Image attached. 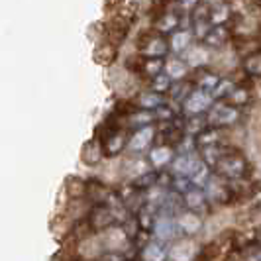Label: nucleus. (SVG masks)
Returning <instances> with one entry per match:
<instances>
[{
	"label": "nucleus",
	"instance_id": "nucleus-1",
	"mask_svg": "<svg viewBox=\"0 0 261 261\" xmlns=\"http://www.w3.org/2000/svg\"><path fill=\"white\" fill-rule=\"evenodd\" d=\"M216 173L224 177L226 181H242L246 175H248V159L244 157L242 151L238 149H226V153L220 157V161L216 163Z\"/></svg>",
	"mask_w": 261,
	"mask_h": 261
},
{
	"label": "nucleus",
	"instance_id": "nucleus-2",
	"mask_svg": "<svg viewBox=\"0 0 261 261\" xmlns=\"http://www.w3.org/2000/svg\"><path fill=\"white\" fill-rule=\"evenodd\" d=\"M138 49L140 55H144L147 59H161L171 51L169 39L159 32H144L138 39Z\"/></svg>",
	"mask_w": 261,
	"mask_h": 261
},
{
	"label": "nucleus",
	"instance_id": "nucleus-3",
	"mask_svg": "<svg viewBox=\"0 0 261 261\" xmlns=\"http://www.w3.org/2000/svg\"><path fill=\"white\" fill-rule=\"evenodd\" d=\"M212 105H214L212 92L202 91V89H195V91L189 94V98L183 102V112L187 118L202 116L208 108H212Z\"/></svg>",
	"mask_w": 261,
	"mask_h": 261
},
{
	"label": "nucleus",
	"instance_id": "nucleus-4",
	"mask_svg": "<svg viewBox=\"0 0 261 261\" xmlns=\"http://www.w3.org/2000/svg\"><path fill=\"white\" fill-rule=\"evenodd\" d=\"M240 118V112L238 108L228 102H220V105L212 106L208 114V124L210 128H226V126H232L238 122Z\"/></svg>",
	"mask_w": 261,
	"mask_h": 261
},
{
	"label": "nucleus",
	"instance_id": "nucleus-5",
	"mask_svg": "<svg viewBox=\"0 0 261 261\" xmlns=\"http://www.w3.org/2000/svg\"><path fill=\"white\" fill-rule=\"evenodd\" d=\"M116 220L114 216V210L108 208V204L105 206H94L89 210V226H91L92 232H106L112 228V224Z\"/></svg>",
	"mask_w": 261,
	"mask_h": 261
},
{
	"label": "nucleus",
	"instance_id": "nucleus-6",
	"mask_svg": "<svg viewBox=\"0 0 261 261\" xmlns=\"http://www.w3.org/2000/svg\"><path fill=\"white\" fill-rule=\"evenodd\" d=\"M171 165H173V173L175 175H181V177H189L191 179L196 171L204 165V161L198 159L195 153H181L179 157L173 159Z\"/></svg>",
	"mask_w": 261,
	"mask_h": 261
},
{
	"label": "nucleus",
	"instance_id": "nucleus-7",
	"mask_svg": "<svg viewBox=\"0 0 261 261\" xmlns=\"http://www.w3.org/2000/svg\"><path fill=\"white\" fill-rule=\"evenodd\" d=\"M130 32V20L128 18H114L105 28V41H110L114 45H120Z\"/></svg>",
	"mask_w": 261,
	"mask_h": 261
},
{
	"label": "nucleus",
	"instance_id": "nucleus-8",
	"mask_svg": "<svg viewBox=\"0 0 261 261\" xmlns=\"http://www.w3.org/2000/svg\"><path fill=\"white\" fill-rule=\"evenodd\" d=\"M100 242H102V248L108 251H116L120 253V249H124L128 246V234L124 232V228H116L112 226L110 230L102 232V236H98Z\"/></svg>",
	"mask_w": 261,
	"mask_h": 261
},
{
	"label": "nucleus",
	"instance_id": "nucleus-9",
	"mask_svg": "<svg viewBox=\"0 0 261 261\" xmlns=\"http://www.w3.org/2000/svg\"><path fill=\"white\" fill-rule=\"evenodd\" d=\"M87 198L91 200L94 206H105L110 200V189L106 187L102 181L98 179H92V181H87Z\"/></svg>",
	"mask_w": 261,
	"mask_h": 261
},
{
	"label": "nucleus",
	"instance_id": "nucleus-10",
	"mask_svg": "<svg viewBox=\"0 0 261 261\" xmlns=\"http://www.w3.org/2000/svg\"><path fill=\"white\" fill-rule=\"evenodd\" d=\"M169 261H193L196 257V246L191 240L175 242L169 248Z\"/></svg>",
	"mask_w": 261,
	"mask_h": 261
},
{
	"label": "nucleus",
	"instance_id": "nucleus-11",
	"mask_svg": "<svg viewBox=\"0 0 261 261\" xmlns=\"http://www.w3.org/2000/svg\"><path fill=\"white\" fill-rule=\"evenodd\" d=\"M153 138H155V128L153 126L140 128V130L134 132V136H132L130 142H128V147H130L132 151H144V149H147L151 145Z\"/></svg>",
	"mask_w": 261,
	"mask_h": 261
},
{
	"label": "nucleus",
	"instance_id": "nucleus-12",
	"mask_svg": "<svg viewBox=\"0 0 261 261\" xmlns=\"http://www.w3.org/2000/svg\"><path fill=\"white\" fill-rule=\"evenodd\" d=\"M102 155H105L102 142H100L96 136L83 145V151H81V159H83V163H87V165H96V163H100Z\"/></svg>",
	"mask_w": 261,
	"mask_h": 261
},
{
	"label": "nucleus",
	"instance_id": "nucleus-13",
	"mask_svg": "<svg viewBox=\"0 0 261 261\" xmlns=\"http://www.w3.org/2000/svg\"><path fill=\"white\" fill-rule=\"evenodd\" d=\"M116 57H118V45L110 43V41H100V43L94 47V51H92V59H94L98 65H105V67L112 65Z\"/></svg>",
	"mask_w": 261,
	"mask_h": 261
},
{
	"label": "nucleus",
	"instance_id": "nucleus-14",
	"mask_svg": "<svg viewBox=\"0 0 261 261\" xmlns=\"http://www.w3.org/2000/svg\"><path fill=\"white\" fill-rule=\"evenodd\" d=\"M179 26H181L179 16L175 12H171V10L159 14V16H155V20H153V30L159 32V34H163V36L165 34H175Z\"/></svg>",
	"mask_w": 261,
	"mask_h": 261
},
{
	"label": "nucleus",
	"instance_id": "nucleus-15",
	"mask_svg": "<svg viewBox=\"0 0 261 261\" xmlns=\"http://www.w3.org/2000/svg\"><path fill=\"white\" fill-rule=\"evenodd\" d=\"M220 81L222 79L218 77L216 73H212L208 69H196V75H195V83L196 89H202V91H208V92H214L216 91V87L220 85Z\"/></svg>",
	"mask_w": 261,
	"mask_h": 261
},
{
	"label": "nucleus",
	"instance_id": "nucleus-16",
	"mask_svg": "<svg viewBox=\"0 0 261 261\" xmlns=\"http://www.w3.org/2000/svg\"><path fill=\"white\" fill-rule=\"evenodd\" d=\"M206 198H208V196H206V193H204L202 189L191 187V189L183 195V202L191 212H196V210H200L204 204H206Z\"/></svg>",
	"mask_w": 261,
	"mask_h": 261
},
{
	"label": "nucleus",
	"instance_id": "nucleus-17",
	"mask_svg": "<svg viewBox=\"0 0 261 261\" xmlns=\"http://www.w3.org/2000/svg\"><path fill=\"white\" fill-rule=\"evenodd\" d=\"M193 38H195V34H193V32H189V30H177L175 34H171V38H169L171 51L185 53L189 47H191Z\"/></svg>",
	"mask_w": 261,
	"mask_h": 261
},
{
	"label": "nucleus",
	"instance_id": "nucleus-18",
	"mask_svg": "<svg viewBox=\"0 0 261 261\" xmlns=\"http://www.w3.org/2000/svg\"><path fill=\"white\" fill-rule=\"evenodd\" d=\"M136 106L140 108V110H149V112H155L159 106H163V98H161V94H157L153 92L151 89L149 91H144L138 94V98H136Z\"/></svg>",
	"mask_w": 261,
	"mask_h": 261
},
{
	"label": "nucleus",
	"instance_id": "nucleus-19",
	"mask_svg": "<svg viewBox=\"0 0 261 261\" xmlns=\"http://www.w3.org/2000/svg\"><path fill=\"white\" fill-rule=\"evenodd\" d=\"M230 38H232V36H230V30H228L226 26H214L212 30H210V34L206 36V39H204L202 43H204L206 47L218 49V47H222Z\"/></svg>",
	"mask_w": 261,
	"mask_h": 261
},
{
	"label": "nucleus",
	"instance_id": "nucleus-20",
	"mask_svg": "<svg viewBox=\"0 0 261 261\" xmlns=\"http://www.w3.org/2000/svg\"><path fill=\"white\" fill-rule=\"evenodd\" d=\"M177 226L187 232V234H196L200 228H202V220H200V216L196 214V212H183L179 218H177Z\"/></svg>",
	"mask_w": 261,
	"mask_h": 261
},
{
	"label": "nucleus",
	"instance_id": "nucleus-21",
	"mask_svg": "<svg viewBox=\"0 0 261 261\" xmlns=\"http://www.w3.org/2000/svg\"><path fill=\"white\" fill-rule=\"evenodd\" d=\"M149 159H151V165L157 167V169L165 167V165L173 163V149L169 145H157L149 151Z\"/></svg>",
	"mask_w": 261,
	"mask_h": 261
},
{
	"label": "nucleus",
	"instance_id": "nucleus-22",
	"mask_svg": "<svg viewBox=\"0 0 261 261\" xmlns=\"http://www.w3.org/2000/svg\"><path fill=\"white\" fill-rule=\"evenodd\" d=\"M183 55H185L187 65L193 67V69H202V67H204V63H206V59H208L206 51H204L202 47H195V45H191V47H189Z\"/></svg>",
	"mask_w": 261,
	"mask_h": 261
},
{
	"label": "nucleus",
	"instance_id": "nucleus-23",
	"mask_svg": "<svg viewBox=\"0 0 261 261\" xmlns=\"http://www.w3.org/2000/svg\"><path fill=\"white\" fill-rule=\"evenodd\" d=\"M87 187H89L87 181H83L79 177H71V179H67L65 191L71 200H81L87 196Z\"/></svg>",
	"mask_w": 261,
	"mask_h": 261
},
{
	"label": "nucleus",
	"instance_id": "nucleus-24",
	"mask_svg": "<svg viewBox=\"0 0 261 261\" xmlns=\"http://www.w3.org/2000/svg\"><path fill=\"white\" fill-rule=\"evenodd\" d=\"M187 71H189L187 61H185V59H179V57L171 59L169 63L165 65V75H167L171 81H183L185 75H187Z\"/></svg>",
	"mask_w": 261,
	"mask_h": 261
},
{
	"label": "nucleus",
	"instance_id": "nucleus-25",
	"mask_svg": "<svg viewBox=\"0 0 261 261\" xmlns=\"http://www.w3.org/2000/svg\"><path fill=\"white\" fill-rule=\"evenodd\" d=\"M210 128L208 116H191L185 120V134H191V136H200L202 132Z\"/></svg>",
	"mask_w": 261,
	"mask_h": 261
},
{
	"label": "nucleus",
	"instance_id": "nucleus-26",
	"mask_svg": "<svg viewBox=\"0 0 261 261\" xmlns=\"http://www.w3.org/2000/svg\"><path fill=\"white\" fill-rule=\"evenodd\" d=\"M153 120H155V114H153V112H149V110H136L126 122H128V126L136 128V130H140V128L151 126Z\"/></svg>",
	"mask_w": 261,
	"mask_h": 261
},
{
	"label": "nucleus",
	"instance_id": "nucleus-27",
	"mask_svg": "<svg viewBox=\"0 0 261 261\" xmlns=\"http://www.w3.org/2000/svg\"><path fill=\"white\" fill-rule=\"evenodd\" d=\"M220 138L222 136H220L218 128H206L200 136H196L195 142L200 149H204V147H212V145H220Z\"/></svg>",
	"mask_w": 261,
	"mask_h": 261
},
{
	"label": "nucleus",
	"instance_id": "nucleus-28",
	"mask_svg": "<svg viewBox=\"0 0 261 261\" xmlns=\"http://www.w3.org/2000/svg\"><path fill=\"white\" fill-rule=\"evenodd\" d=\"M244 71L248 77H261V49L244 57Z\"/></svg>",
	"mask_w": 261,
	"mask_h": 261
},
{
	"label": "nucleus",
	"instance_id": "nucleus-29",
	"mask_svg": "<svg viewBox=\"0 0 261 261\" xmlns=\"http://www.w3.org/2000/svg\"><path fill=\"white\" fill-rule=\"evenodd\" d=\"M251 98H253V94H251L248 87H236L232 94L228 96V100H230L228 105L236 106V108H242V106H248L251 102Z\"/></svg>",
	"mask_w": 261,
	"mask_h": 261
},
{
	"label": "nucleus",
	"instance_id": "nucleus-30",
	"mask_svg": "<svg viewBox=\"0 0 261 261\" xmlns=\"http://www.w3.org/2000/svg\"><path fill=\"white\" fill-rule=\"evenodd\" d=\"M153 228H155V234L159 240H171V238H175L177 232L173 230L175 228V222L171 220L169 216H163V218H159L155 224H153Z\"/></svg>",
	"mask_w": 261,
	"mask_h": 261
},
{
	"label": "nucleus",
	"instance_id": "nucleus-31",
	"mask_svg": "<svg viewBox=\"0 0 261 261\" xmlns=\"http://www.w3.org/2000/svg\"><path fill=\"white\" fill-rule=\"evenodd\" d=\"M230 20V8L226 4H216L210 8V22L212 26H226V22Z\"/></svg>",
	"mask_w": 261,
	"mask_h": 261
},
{
	"label": "nucleus",
	"instance_id": "nucleus-32",
	"mask_svg": "<svg viewBox=\"0 0 261 261\" xmlns=\"http://www.w3.org/2000/svg\"><path fill=\"white\" fill-rule=\"evenodd\" d=\"M163 69H165V65H163L161 59H147V57H144L142 71H144L145 75H149V77L153 79V77H157V75H161Z\"/></svg>",
	"mask_w": 261,
	"mask_h": 261
},
{
	"label": "nucleus",
	"instance_id": "nucleus-33",
	"mask_svg": "<svg viewBox=\"0 0 261 261\" xmlns=\"http://www.w3.org/2000/svg\"><path fill=\"white\" fill-rule=\"evenodd\" d=\"M173 89V81H171L165 73H161V75H157V77L151 79V91L157 92V94H161V92H167Z\"/></svg>",
	"mask_w": 261,
	"mask_h": 261
},
{
	"label": "nucleus",
	"instance_id": "nucleus-34",
	"mask_svg": "<svg viewBox=\"0 0 261 261\" xmlns=\"http://www.w3.org/2000/svg\"><path fill=\"white\" fill-rule=\"evenodd\" d=\"M238 259L240 261H261V246L259 244L246 246V248L238 253Z\"/></svg>",
	"mask_w": 261,
	"mask_h": 261
},
{
	"label": "nucleus",
	"instance_id": "nucleus-35",
	"mask_svg": "<svg viewBox=\"0 0 261 261\" xmlns=\"http://www.w3.org/2000/svg\"><path fill=\"white\" fill-rule=\"evenodd\" d=\"M191 83H173V89H171V98H175V100H181L185 102L187 98H189V94H191Z\"/></svg>",
	"mask_w": 261,
	"mask_h": 261
},
{
	"label": "nucleus",
	"instance_id": "nucleus-36",
	"mask_svg": "<svg viewBox=\"0 0 261 261\" xmlns=\"http://www.w3.org/2000/svg\"><path fill=\"white\" fill-rule=\"evenodd\" d=\"M234 89H236V85L230 81V79H222L220 85L216 87V91L212 92V96H214V98H228Z\"/></svg>",
	"mask_w": 261,
	"mask_h": 261
},
{
	"label": "nucleus",
	"instance_id": "nucleus-37",
	"mask_svg": "<svg viewBox=\"0 0 261 261\" xmlns=\"http://www.w3.org/2000/svg\"><path fill=\"white\" fill-rule=\"evenodd\" d=\"M163 257H165V251L159 244H149L144 251L145 261H163Z\"/></svg>",
	"mask_w": 261,
	"mask_h": 261
},
{
	"label": "nucleus",
	"instance_id": "nucleus-38",
	"mask_svg": "<svg viewBox=\"0 0 261 261\" xmlns=\"http://www.w3.org/2000/svg\"><path fill=\"white\" fill-rule=\"evenodd\" d=\"M157 183V173H151V171H147L144 175H140L138 179H134V187L136 189H149V187H153Z\"/></svg>",
	"mask_w": 261,
	"mask_h": 261
},
{
	"label": "nucleus",
	"instance_id": "nucleus-39",
	"mask_svg": "<svg viewBox=\"0 0 261 261\" xmlns=\"http://www.w3.org/2000/svg\"><path fill=\"white\" fill-rule=\"evenodd\" d=\"M153 114H155L157 122H161V124H163V122H175V112H173V108L167 105L159 106Z\"/></svg>",
	"mask_w": 261,
	"mask_h": 261
},
{
	"label": "nucleus",
	"instance_id": "nucleus-40",
	"mask_svg": "<svg viewBox=\"0 0 261 261\" xmlns=\"http://www.w3.org/2000/svg\"><path fill=\"white\" fill-rule=\"evenodd\" d=\"M198 2H200V0H177V4H179L183 10H187V12H195L196 8L200 6Z\"/></svg>",
	"mask_w": 261,
	"mask_h": 261
},
{
	"label": "nucleus",
	"instance_id": "nucleus-41",
	"mask_svg": "<svg viewBox=\"0 0 261 261\" xmlns=\"http://www.w3.org/2000/svg\"><path fill=\"white\" fill-rule=\"evenodd\" d=\"M100 261H126V257L122 253H116V251H108L100 257Z\"/></svg>",
	"mask_w": 261,
	"mask_h": 261
},
{
	"label": "nucleus",
	"instance_id": "nucleus-42",
	"mask_svg": "<svg viewBox=\"0 0 261 261\" xmlns=\"http://www.w3.org/2000/svg\"><path fill=\"white\" fill-rule=\"evenodd\" d=\"M124 4V0H106V10H116Z\"/></svg>",
	"mask_w": 261,
	"mask_h": 261
},
{
	"label": "nucleus",
	"instance_id": "nucleus-43",
	"mask_svg": "<svg viewBox=\"0 0 261 261\" xmlns=\"http://www.w3.org/2000/svg\"><path fill=\"white\" fill-rule=\"evenodd\" d=\"M257 244H259V246H261V236H259V242H257Z\"/></svg>",
	"mask_w": 261,
	"mask_h": 261
}]
</instances>
